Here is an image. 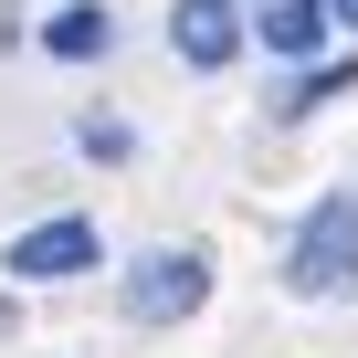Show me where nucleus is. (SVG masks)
I'll use <instances>...</instances> for the list:
<instances>
[{
  "mask_svg": "<svg viewBox=\"0 0 358 358\" xmlns=\"http://www.w3.org/2000/svg\"><path fill=\"white\" fill-rule=\"evenodd\" d=\"M74 137H85V158H127V148H137V137H127V127H116V116H85V127H74Z\"/></svg>",
  "mask_w": 358,
  "mask_h": 358,
  "instance_id": "8",
  "label": "nucleus"
},
{
  "mask_svg": "<svg viewBox=\"0 0 358 358\" xmlns=\"http://www.w3.org/2000/svg\"><path fill=\"white\" fill-rule=\"evenodd\" d=\"M253 32H264V53H285V64H316V53H327V32H337V11H327V0H274Z\"/></svg>",
  "mask_w": 358,
  "mask_h": 358,
  "instance_id": "5",
  "label": "nucleus"
},
{
  "mask_svg": "<svg viewBox=\"0 0 358 358\" xmlns=\"http://www.w3.org/2000/svg\"><path fill=\"white\" fill-rule=\"evenodd\" d=\"M95 222L85 211H53V222H32L11 253H0V264H11V285H74V274H95Z\"/></svg>",
  "mask_w": 358,
  "mask_h": 358,
  "instance_id": "3",
  "label": "nucleus"
},
{
  "mask_svg": "<svg viewBox=\"0 0 358 358\" xmlns=\"http://www.w3.org/2000/svg\"><path fill=\"white\" fill-rule=\"evenodd\" d=\"M169 53L190 74H222L243 53V0H179V11H169Z\"/></svg>",
  "mask_w": 358,
  "mask_h": 358,
  "instance_id": "4",
  "label": "nucleus"
},
{
  "mask_svg": "<svg viewBox=\"0 0 358 358\" xmlns=\"http://www.w3.org/2000/svg\"><path fill=\"white\" fill-rule=\"evenodd\" d=\"M116 306H127V327H179V316H201V306H211V253H190V243L137 253L127 285H116Z\"/></svg>",
  "mask_w": 358,
  "mask_h": 358,
  "instance_id": "2",
  "label": "nucleus"
},
{
  "mask_svg": "<svg viewBox=\"0 0 358 358\" xmlns=\"http://www.w3.org/2000/svg\"><path fill=\"white\" fill-rule=\"evenodd\" d=\"M285 295H358V190H327L285 243Z\"/></svg>",
  "mask_w": 358,
  "mask_h": 358,
  "instance_id": "1",
  "label": "nucleus"
},
{
  "mask_svg": "<svg viewBox=\"0 0 358 358\" xmlns=\"http://www.w3.org/2000/svg\"><path fill=\"white\" fill-rule=\"evenodd\" d=\"M327 11H337V22H348V32H358V0H327Z\"/></svg>",
  "mask_w": 358,
  "mask_h": 358,
  "instance_id": "9",
  "label": "nucleus"
},
{
  "mask_svg": "<svg viewBox=\"0 0 358 358\" xmlns=\"http://www.w3.org/2000/svg\"><path fill=\"white\" fill-rule=\"evenodd\" d=\"M106 43H116V11H106V0H64V11L43 22V53L53 64H95Z\"/></svg>",
  "mask_w": 358,
  "mask_h": 358,
  "instance_id": "6",
  "label": "nucleus"
},
{
  "mask_svg": "<svg viewBox=\"0 0 358 358\" xmlns=\"http://www.w3.org/2000/svg\"><path fill=\"white\" fill-rule=\"evenodd\" d=\"M358 85V64H295V85L274 95V127H295V116H316L327 95H348Z\"/></svg>",
  "mask_w": 358,
  "mask_h": 358,
  "instance_id": "7",
  "label": "nucleus"
}]
</instances>
